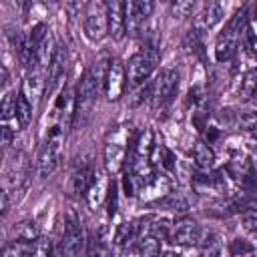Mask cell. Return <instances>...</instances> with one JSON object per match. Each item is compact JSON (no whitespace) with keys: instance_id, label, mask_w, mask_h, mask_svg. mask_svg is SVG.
Listing matches in <instances>:
<instances>
[{"instance_id":"6","label":"cell","mask_w":257,"mask_h":257,"mask_svg":"<svg viewBox=\"0 0 257 257\" xmlns=\"http://www.w3.org/2000/svg\"><path fill=\"white\" fill-rule=\"evenodd\" d=\"M60 247H62V257H78V253L84 247V231H82L80 219L72 211L66 215Z\"/></svg>"},{"instance_id":"26","label":"cell","mask_w":257,"mask_h":257,"mask_svg":"<svg viewBox=\"0 0 257 257\" xmlns=\"http://www.w3.org/2000/svg\"><path fill=\"white\" fill-rule=\"evenodd\" d=\"M137 237V231H135V223H120L116 233H114V245L122 247L126 245L128 241H133Z\"/></svg>"},{"instance_id":"15","label":"cell","mask_w":257,"mask_h":257,"mask_svg":"<svg viewBox=\"0 0 257 257\" xmlns=\"http://www.w3.org/2000/svg\"><path fill=\"white\" fill-rule=\"evenodd\" d=\"M64 60H66V52L62 46H56L48 64V80H46V92H50L54 88V84L58 82V78L64 72Z\"/></svg>"},{"instance_id":"19","label":"cell","mask_w":257,"mask_h":257,"mask_svg":"<svg viewBox=\"0 0 257 257\" xmlns=\"http://www.w3.org/2000/svg\"><path fill=\"white\" fill-rule=\"evenodd\" d=\"M34 255V243L26 241H12L2 249V257H32Z\"/></svg>"},{"instance_id":"2","label":"cell","mask_w":257,"mask_h":257,"mask_svg":"<svg viewBox=\"0 0 257 257\" xmlns=\"http://www.w3.org/2000/svg\"><path fill=\"white\" fill-rule=\"evenodd\" d=\"M96 88H98V76L92 70H86L80 78L76 96H74V122L84 124L90 116L94 98H96Z\"/></svg>"},{"instance_id":"32","label":"cell","mask_w":257,"mask_h":257,"mask_svg":"<svg viewBox=\"0 0 257 257\" xmlns=\"http://www.w3.org/2000/svg\"><path fill=\"white\" fill-rule=\"evenodd\" d=\"M32 257H52V245L48 239H38L34 243V255Z\"/></svg>"},{"instance_id":"37","label":"cell","mask_w":257,"mask_h":257,"mask_svg":"<svg viewBox=\"0 0 257 257\" xmlns=\"http://www.w3.org/2000/svg\"><path fill=\"white\" fill-rule=\"evenodd\" d=\"M163 257H179V255H175L173 251H167V253H163Z\"/></svg>"},{"instance_id":"5","label":"cell","mask_w":257,"mask_h":257,"mask_svg":"<svg viewBox=\"0 0 257 257\" xmlns=\"http://www.w3.org/2000/svg\"><path fill=\"white\" fill-rule=\"evenodd\" d=\"M84 30L90 40H102L108 34V12L106 2L92 0L84 10Z\"/></svg>"},{"instance_id":"11","label":"cell","mask_w":257,"mask_h":257,"mask_svg":"<svg viewBox=\"0 0 257 257\" xmlns=\"http://www.w3.org/2000/svg\"><path fill=\"white\" fill-rule=\"evenodd\" d=\"M155 4L149 2V0H135V2H128L124 4V14H126V30L131 34H137L143 26V22L151 16Z\"/></svg>"},{"instance_id":"10","label":"cell","mask_w":257,"mask_h":257,"mask_svg":"<svg viewBox=\"0 0 257 257\" xmlns=\"http://www.w3.org/2000/svg\"><path fill=\"white\" fill-rule=\"evenodd\" d=\"M126 84V76H124V68L120 64V60H110L104 74H102V88L108 100H118L122 90Z\"/></svg>"},{"instance_id":"27","label":"cell","mask_w":257,"mask_h":257,"mask_svg":"<svg viewBox=\"0 0 257 257\" xmlns=\"http://www.w3.org/2000/svg\"><path fill=\"white\" fill-rule=\"evenodd\" d=\"M0 116L4 122H8L10 118H16V96L12 92H6L0 104ZM18 122V120H16Z\"/></svg>"},{"instance_id":"14","label":"cell","mask_w":257,"mask_h":257,"mask_svg":"<svg viewBox=\"0 0 257 257\" xmlns=\"http://www.w3.org/2000/svg\"><path fill=\"white\" fill-rule=\"evenodd\" d=\"M155 151V135L151 128H143L131 149V159L133 161H151V155Z\"/></svg>"},{"instance_id":"35","label":"cell","mask_w":257,"mask_h":257,"mask_svg":"<svg viewBox=\"0 0 257 257\" xmlns=\"http://www.w3.org/2000/svg\"><path fill=\"white\" fill-rule=\"evenodd\" d=\"M114 211H116V185L112 183L108 191V213L114 215Z\"/></svg>"},{"instance_id":"3","label":"cell","mask_w":257,"mask_h":257,"mask_svg":"<svg viewBox=\"0 0 257 257\" xmlns=\"http://www.w3.org/2000/svg\"><path fill=\"white\" fill-rule=\"evenodd\" d=\"M126 143H128V133L124 131V126H118L108 135V139L104 143V167L108 173L114 175L124 167Z\"/></svg>"},{"instance_id":"9","label":"cell","mask_w":257,"mask_h":257,"mask_svg":"<svg viewBox=\"0 0 257 257\" xmlns=\"http://www.w3.org/2000/svg\"><path fill=\"white\" fill-rule=\"evenodd\" d=\"M28 173H30V161H28V155L18 151L12 155L8 167H6V175H4V189H12V191H18L26 179H28Z\"/></svg>"},{"instance_id":"16","label":"cell","mask_w":257,"mask_h":257,"mask_svg":"<svg viewBox=\"0 0 257 257\" xmlns=\"http://www.w3.org/2000/svg\"><path fill=\"white\" fill-rule=\"evenodd\" d=\"M94 171L90 167H80L74 171L72 181H70V191L74 195H86L90 191V187L94 185Z\"/></svg>"},{"instance_id":"20","label":"cell","mask_w":257,"mask_h":257,"mask_svg":"<svg viewBox=\"0 0 257 257\" xmlns=\"http://www.w3.org/2000/svg\"><path fill=\"white\" fill-rule=\"evenodd\" d=\"M32 104H30V100L20 92L18 96H16V120H18V124L20 126H26L28 122H30V118H32Z\"/></svg>"},{"instance_id":"34","label":"cell","mask_w":257,"mask_h":257,"mask_svg":"<svg viewBox=\"0 0 257 257\" xmlns=\"http://www.w3.org/2000/svg\"><path fill=\"white\" fill-rule=\"evenodd\" d=\"M0 131H2V143H0V145H2V149H8V147L12 145L14 131H12L8 124H2V128H0Z\"/></svg>"},{"instance_id":"36","label":"cell","mask_w":257,"mask_h":257,"mask_svg":"<svg viewBox=\"0 0 257 257\" xmlns=\"http://www.w3.org/2000/svg\"><path fill=\"white\" fill-rule=\"evenodd\" d=\"M247 40H249V46L253 48V52H257V28L251 26L249 32H247Z\"/></svg>"},{"instance_id":"21","label":"cell","mask_w":257,"mask_h":257,"mask_svg":"<svg viewBox=\"0 0 257 257\" xmlns=\"http://www.w3.org/2000/svg\"><path fill=\"white\" fill-rule=\"evenodd\" d=\"M139 251H141V257H161V241H159V237H155V235L141 237Z\"/></svg>"},{"instance_id":"24","label":"cell","mask_w":257,"mask_h":257,"mask_svg":"<svg viewBox=\"0 0 257 257\" xmlns=\"http://www.w3.org/2000/svg\"><path fill=\"white\" fill-rule=\"evenodd\" d=\"M163 207L171 209V211H179V213H185L189 209V199L181 193H169L163 201H159Z\"/></svg>"},{"instance_id":"29","label":"cell","mask_w":257,"mask_h":257,"mask_svg":"<svg viewBox=\"0 0 257 257\" xmlns=\"http://www.w3.org/2000/svg\"><path fill=\"white\" fill-rule=\"evenodd\" d=\"M237 126L243 131H257V112L247 110L237 116Z\"/></svg>"},{"instance_id":"13","label":"cell","mask_w":257,"mask_h":257,"mask_svg":"<svg viewBox=\"0 0 257 257\" xmlns=\"http://www.w3.org/2000/svg\"><path fill=\"white\" fill-rule=\"evenodd\" d=\"M20 92L30 100L32 106H36L38 100L42 98V94L46 92V80H44L42 72H40V70H32V72L24 78V82H22V90H20Z\"/></svg>"},{"instance_id":"1","label":"cell","mask_w":257,"mask_h":257,"mask_svg":"<svg viewBox=\"0 0 257 257\" xmlns=\"http://www.w3.org/2000/svg\"><path fill=\"white\" fill-rule=\"evenodd\" d=\"M62 135L64 131L60 126H54V131L48 135V141L40 147L38 159H36V173L40 179H46L56 171L60 163V153H62Z\"/></svg>"},{"instance_id":"33","label":"cell","mask_w":257,"mask_h":257,"mask_svg":"<svg viewBox=\"0 0 257 257\" xmlns=\"http://www.w3.org/2000/svg\"><path fill=\"white\" fill-rule=\"evenodd\" d=\"M251 251V245L249 243H245V239H235L233 243H231V253L233 255H243V253H249Z\"/></svg>"},{"instance_id":"8","label":"cell","mask_w":257,"mask_h":257,"mask_svg":"<svg viewBox=\"0 0 257 257\" xmlns=\"http://www.w3.org/2000/svg\"><path fill=\"white\" fill-rule=\"evenodd\" d=\"M177 84H179V74L173 68L161 70L159 76L151 84V102H153V106L159 108L165 102H169L173 92H175V88H177Z\"/></svg>"},{"instance_id":"7","label":"cell","mask_w":257,"mask_h":257,"mask_svg":"<svg viewBox=\"0 0 257 257\" xmlns=\"http://www.w3.org/2000/svg\"><path fill=\"white\" fill-rule=\"evenodd\" d=\"M201 241V227L193 217H179L171 223L169 243L173 245H195Z\"/></svg>"},{"instance_id":"38","label":"cell","mask_w":257,"mask_h":257,"mask_svg":"<svg viewBox=\"0 0 257 257\" xmlns=\"http://www.w3.org/2000/svg\"><path fill=\"white\" fill-rule=\"evenodd\" d=\"M253 209H257V195H255V199H253Z\"/></svg>"},{"instance_id":"12","label":"cell","mask_w":257,"mask_h":257,"mask_svg":"<svg viewBox=\"0 0 257 257\" xmlns=\"http://www.w3.org/2000/svg\"><path fill=\"white\" fill-rule=\"evenodd\" d=\"M106 12H108V34L114 40H122L126 34V14H124V4L118 0L106 2Z\"/></svg>"},{"instance_id":"28","label":"cell","mask_w":257,"mask_h":257,"mask_svg":"<svg viewBox=\"0 0 257 257\" xmlns=\"http://www.w3.org/2000/svg\"><path fill=\"white\" fill-rule=\"evenodd\" d=\"M86 255L88 257H112L110 253V247L100 239V237H94L90 239L88 243V249H86Z\"/></svg>"},{"instance_id":"25","label":"cell","mask_w":257,"mask_h":257,"mask_svg":"<svg viewBox=\"0 0 257 257\" xmlns=\"http://www.w3.org/2000/svg\"><path fill=\"white\" fill-rule=\"evenodd\" d=\"M255 90H257V70H249V72H245V76L241 80L239 96L243 100H247V98H251L255 94Z\"/></svg>"},{"instance_id":"23","label":"cell","mask_w":257,"mask_h":257,"mask_svg":"<svg viewBox=\"0 0 257 257\" xmlns=\"http://www.w3.org/2000/svg\"><path fill=\"white\" fill-rule=\"evenodd\" d=\"M233 52H235V38L223 34V36L217 40V46H215V58H217L219 62H223V60H229V58L233 56Z\"/></svg>"},{"instance_id":"4","label":"cell","mask_w":257,"mask_h":257,"mask_svg":"<svg viewBox=\"0 0 257 257\" xmlns=\"http://www.w3.org/2000/svg\"><path fill=\"white\" fill-rule=\"evenodd\" d=\"M157 60H159V54H157V48L155 46H147L143 48L141 52L133 54L128 58V66H126V76H128V82L133 86L145 82L151 72L155 70L157 66Z\"/></svg>"},{"instance_id":"18","label":"cell","mask_w":257,"mask_h":257,"mask_svg":"<svg viewBox=\"0 0 257 257\" xmlns=\"http://www.w3.org/2000/svg\"><path fill=\"white\" fill-rule=\"evenodd\" d=\"M14 235H16V241H26V243H36L40 237H38V225L34 221H22L14 227Z\"/></svg>"},{"instance_id":"31","label":"cell","mask_w":257,"mask_h":257,"mask_svg":"<svg viewBox=\"0 0 257 257\" xmlns=\"http://www.w3.org/2000/svg\"><path fill=\"white\" fill-rule=\"evenodd\" d=\"M241 223H243V227H245L247 231L257 233V209L245 211V213L241 215Z\"/></svg>"},{"instance_id":"22","label":"cell","mask_w":257,"mask_h":257,"mask_svg":"<svg viewBox=\"0 0 257 257\" xmlns=\"http://www.w3.org/2000/svg\"><path fill=\"white\" fill-rule=\"evenodd\" d=\"M221 18H223V8H221V4H217V2H209V4L205 6L203 14H201V22H203L205 28H213Z\"/></svg>"},{"instance_id":"17","label":"cell","mask_w":257,"mask_h":257,"mask_svg":"<svg viewBox=\"0 0 257 257\" xmlns=\"http://www.w3.org/2000/svg\"><path fill=\"white\" fill-rule=\"evenodd\" d=\"M193 161H195V165L199 169H211L213 163H215V153L207 143L199 141L193 147Z\"/></svg>"},{"instance_id":"30","label":"cell","mask_w":257,"mask_h":257,"mask_svg":"<svg viewBox=\"0 0 257 257\" xmlns=\"http://www.w3.org/2000/svg\"><path fill=\"white\" fill-rule=\"evenodd\" d=\"M171 10H173L175 16L185 18V16H191V14H193V10H195V2H191V0H179V2H173Z\"/></svg>"}]
</instances>
